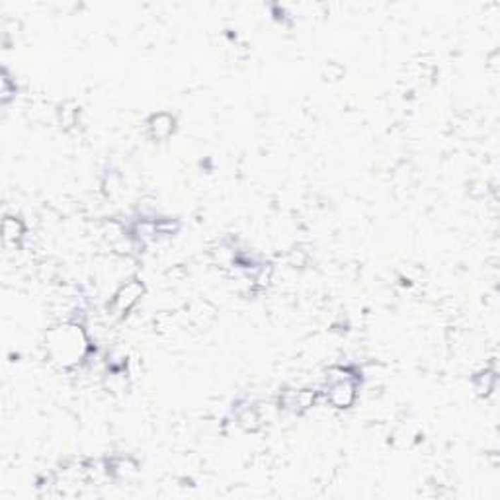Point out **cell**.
I'll return each mask as SVG.
<instances>
[{
  "mask_svg": "<svg viewBox=\"0 0 500 500\" xmlns=\"http://www.w3.org/2000/svg\"><path fill=\"white\" fill-rule=\"evenodd\" d=\"M45 344L51 359L63 367H75L76 364L88 358L92 350L90 338L78 323H63L53 326L47 333Z\"/></svg>",
  "mask_w": 500,
  "mask_h": 500,
  "instance_id": "6da1fadb",
  "label": "cell"
},
{
  "mask_svg": "<svg viewBox=\"0 0 500 500\" xmlns=\"http://www.w3.org/2000/svg\"><path fill=\"white\" fill-rule=\"evenodd\" d=\"M358 383L359 377L352 367H331L326 374V400L334 409H350L358 397Z\"/></svg>",
  "mask_w": 500,
  "mask_h": 500,
  "instance_id": "7a4b0ae2",
  "label": "cell"
},
{
  "mask_svg": "<svg viewBox=\"0 0 500 500\" xmlns=\"http://www.w3.org/2000/svg\"><path fill=\"white\" fill-rule=\"evenodd\" d=\"M145 293V285L139 282V280H127L125 284L119 285L114 295H112V301L108 303V315L114 321H119L124 319L131 309L139 303V299L143 297Z\"/></svg>",
  "mask_w": 500,
  "mask_h": 500,
  "instance_id": "3957f363",
  "label": "cell"
},
{
  "mask_svg": "<svg viewBox=\"0 0 500 500\" xmlns=\"http://www.w3.org/2000/svg\"><path fill=\"white\" fill-rule=\"evenodd\" d=\"M317 395L319 393L315 389H290V391H284L280 397V409L287 410L292 415H301V412H305L315 405Z\"/></svg>",
  "mask_w": 500,
  "mask_h": 500,
  "instance_id": "277c9868",
  "label": "cell"
},
{
  "mask_svg": "<svg viewBox=\"0 0 500 500\" xmlns=\"http://www.w3.org/2000/svg\"><path fill=\"white\" fill-rule=\"evenodd\" d=\"M149 135L155 141H167L176 129V117L168 112H157L149 117Z\"/></svg>",
  "mask_w": 500,
  "mask_h": 500,
  "instance_id": "5b68a950",
  "label": "cell"
},
{
  "mask_svg": "<svg viewBox=\"0 0 500 500\" xmlns=\"http://www.w3.org/2000/svg\"><path fill=\"white\" fill-rule=\"evenodd\" d=\"M2 237L6 244H20L25 237V223L16 215H6L2 221Z\"/></svg>",
  "mask_w": 500,
  "mask_h": 500,
  "instance_id": "8992f818",
  "label": "cell"
},
{
  "mask_svg": "<svg viewBox=\"0 0 500 500\" xmlns=\"http://www.w3.org/2000/svg\"><path fill=\"white\" fill-rule=\"evenodd\" d=\"M473 387L479 397H489L496 387V371L494 369H483L473 377Z\"/></svg>",
  "mask_w": 500,
  "mask_h": 500,
  "instance_id": "52a82bcc",
  "label": "cell"
},
{
  "mask_svg": "<svg viewBox=\"0 0 500 500\" xmlns=\"http://www.w3.org/2000/svg\"><path fill=\"white\" fill-rule=\"evenodd\" d=\"M78 117V106L75 102H63L57 109V119L63 129H71L76 124Z\"/></svg>",
  "mask_w": 500,
  "mask_h": 500,
  "instance_id": "ba28073f",
  "label": "cell"
},
{
  "mask_svg": "<svg viewBox=\"0 0 500 500\" xmlns=\"http://www.w3.org/2000/svg\"><path fill=\"white\" fill-rule=\"evenodd\" d=\"M237 420H239V424H241L244 430H249V432H254L260 426V422H262L258 410L254 409V407H244V409L239 410V412H237Z\"/></svg>",
  "mask_w": 500,
  "mask_h": 500,
  "instance_id": "9c48e42d",
  "label": "cell"
},
{
  "mask_svg": "<svg viewBox=\"0 0 500 500\" xmlns=\"http://www.w3.org/2000/svg\"><path fill=\"white\" fill-rule=\"evenodd\" d=\"M12 98H16V83L12 81V76L6 71H2V75H0V100L6 106Z\"/></svg>",
  "mask_w": 500,
  "mask_h": 500,
  "instance_id": "30bf717a",
  "label": "cell"
}]
</instances>
